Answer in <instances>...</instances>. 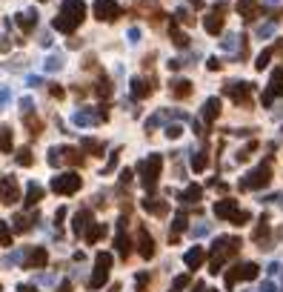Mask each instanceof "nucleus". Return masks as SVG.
<instances>
[{
	"mask_svg": "<svg viewBox=\"0 0 283 292\" xmlns=\"http://www.w3.org/2000/svg\"><path fill=\"white\" fill-rule=\"evenodd\" d=\"M80 175L78 172H63V175L52 178V192H57V195H75L80 189Z\"/></svg>",
	"mask_w": 283,
	"mask_h": 292,
	"instance_id": "nucleus-4",
	"label": "nucleus"
},
{
	"mask_svg": "<svg viewBox=\"0 0 283 292\" xmlns=\"http://www.w3.org/2000/svg\"><path fill=\"white\" fill-rule=\"evenodd\" d=\"M17 26H20L23 32H32L34 26H37V14L32 12V9H26V12L17 14Z\"/></svg>",
	"mask_w": 283,
	"mask_h": 292,
	"instance_id": "nucleus-15",
	"label": "nucleus"
},
{
	"mask_svg": "<svg viewBox=\"0 0 283 292\" xmlns=\"http://www.w3.org/2000/svg\"><path fill=\"white\" fill-rule=\"evenodd\" d=\"M160 166H163L160 155H152L149 161H143L140 172H143V187L146 189H155V184H158V178H160Z\"/></svg>",
	"mask_w": 283,
	"mask_h": 292,
	"instance_id": "nucleus-7",
	"label": "nucleus"
},
{
	"mask_svg": "<svg viewBox=\"0 0 283 292\" xmlns=\"http://www.w3.org/2000/svg\"><path fill=\"white\" fill-rule=\"evenodd\" d=\"M269 58H272V52H263L261 58H258V63H255V66H258V69H266V66H269Z\"/></svg>",
	"mask_w": 283,
	"mask_h": 292,
	"instance_id": "nucleus-37",
	"label": "nucleus"
},
{
	"mask_svg": "<svg viewBox=\"0 0 283 292\" xmlns=\"http://www.w3.org/2000/svg\"><path fill=\"white\" fill-rule=\"evenodd\" d=\"M146 284H149V275H140L137 278V292H146Z\"/></svg>",
	"mask_w": 283,
	"mask_h": 292,
	"instance_id": "nucleus-42",
	"label": "nucleus"
},
{
	"mask_svg": "<svg viewBox=\"0 0 283 292\" xmlns=\"http://www.w3.org/2000/svg\"><path fill=\"white\" fill-rule=\"evenodd\" d=\"M172 40H175V46H181V49H186V46H189V37L183 35V32H178L175 26H172Z\"/></svg>",
	"mask_w": 283,
	"mask_h": 292,
	"instance_id": "nucleus-29",
	"label": "nucleus"
},
{
	"mask_svg": "<svg viewBox=\"0 0 283 292\" xmlns=\"http://www.w3.org/2000/svg\"><path fill=\"white\" fill-rule=\"evenodd\" d=\"M94 17L97 20H117L120 17V6L114 0H97L94 3Z\"/></svg>",
	"mask_w": 283,
	"mask_h": 292,
	"instance_id": "nucleus-10",
	"label": "nucleus"
},
{
	"mask_svg": "<svg viewBox=\"0 0 283 292\" xmlns=\"http://www.w3.org/2000/svg\"><path fill=\"white\" fill-rule=\"evenodd\" d=\"M137 249H140V255L146 258H155V241H152V235L146 232V226H140L137 229Z\"/></svg>",
	"mask_w": 283,
	"mask_h": 292,
	"instance_id": "nucleus-12",
	"label": "nucleus"
},
{
	"mask_svg": "<svg viewBox=\"0 0 283 292\" xmlns=\"http://www.w3.org/2000/svg\"><path fill=\"white\" fill-rule=\"evenodd\" d=\"M129 246H132V244H129V238H126V235L123 232H120V235H117V252H120V255H129Z\"/></svg>",
	"mask_w": 283,
	"mask_h": 292,
	"instance_id": "nucleus-33",
	"label": "nucleus"
},
{
	"mask_svg": "<svg viewBox=\"0 0 283 292\" xmlns=\"http://www.w3.org/2000/svg\"><path fill=\"white\" fill-rule=\"evenodd\" d=\"M94 92L100 95V97H109V95H112V86H109V81H106V78H100V81H97V86H94Z\"/></svg>",
	"mask_w": 283,
	"mask_h": 292,
	"instance_id": "nucleus-30",
	"label": "nucleus"
},
{
	"mask_svg": "<svg viewBox=\"0 0 283 292\" xmlns=\"http://www.w3.org/2000/svg\"><path fill=\"white\" fill-rule=\"evenodd\" d=\"M215 215H217V218H223V221L238 223V226L249 221V212H240L238 209V200H232V198L217 200V203H215Z\"/></svg>",
	"mask_w": 283,
	"mask_h": 292,
	"instance_id": "nucleus-3",
	"label": "nucleus"
},
{
	"mask_svg": "<svg viewBox=\"0 0 283 292\" xmlns=\"http://www.w3.org/2000/svg\"><path fill=\"white\" fill-rule=\"evenodd\" d=\"M103 235H106V223H94L86 229V244H97Z\"/></svg>",
	"mask_w": 283,
	"mask_h": 292,
	"instance_id": "nucleus-22",
	"label": "nucleus"
},
{
	"mask_svg": "<svg viewBox=\"0 0 283 292\" xmlns=\"http://www.w3.org/2000/svg\"><path fill=\"white\" fill-rule=\"evenodd\" d=\"M272 181V166L269 164H261L255 172H249L246 175V181L240 184V189H261V187H266Z\"/></svg>",
	"mask_w": 283,
	"mask_h": 292,
	"instance_id": "nucleus-6",
	"label": "nucleus"
},
{
	"mask_svg": "<svg viewBox=\"0 0 283 292\" xmlns=\"http://www.w3.org/2000/svg\"><path fill=\"white\" fill-rule=\"evenodd\" d=\"M206 166H209V158H206V155H194V161H192V169H194V172H203Z\"/></svg>",
	"mask_w": 283,
	"mask_h": 292,
	"instance_id": "nucleus-31",
	"label": "nucleus"
},
{
	"mask_svg": "<svg viewBox=\"0 0 283 292\" xmlns=\"http://www.w3.org/2000/svg\"><path fill=\"white\" fill-rule=\"evenodd\" d=\"M0 246H11V229L6 223H0Z\"/></svg>",
	"mask_w": 283,
	"mask_h": 292,
	"instance_id": "nucleus-32",
	"label": "nucleus"
},
{
	"mask_svg": "<svg viewBox=\"0 0 283 292\" xmlns=\"http://www.w3.org/2000/svg\"><path fill=\"white\" fill-rule=\"evenodd\" d=\"M60 155H63V149H52V155H49V164L57 166V164H60Z\"/></svg>",
	"mask_w": 283,
	"mask_h": 292,
	"instance_id": "nucleus-39",
	"label": "nucleus"
},
{
	"mask_svg": "<svg viewBox=\"0 0 283 292\" xmlns=\"http://www.w3.org/2000/svg\"><path fill=\"white\" fill-rule=\"evenodd\" d=\"M40 198H43V189L37 187V184H32V187H29V192H26V206H34Z\"/></svg>",
	"mask_w": 283,
	"mask_h": 292,
	"instance_id": "nucleus-25",
	"label": "nucleus"
},
{
	"mask_svg": "<svg viewBox=\"0 0 283 292\" xmlns=\"http://www.w3.org/2000/svg\"><path fill=\"white\" fill-rule=\"evenodd\" d=\"M206 32L209 35H220V29H223V6H217L212 14H206Z\"/></svg>",
	"mask_w": 283,
	"mask_h": 292,
	"instance_id": "nucleus-14",
	"label": "nucleus"
},
{
	"mask_svg": "<svg viewBox=\"0 0 283 292\" xmlns=\"http://www.w3.org/2000/svg\"><path fill=\"white\" fill-rule=\"evenodd\" d=\"M238 249H240L238 238H220L215 244V249H212V255H209V272L217 275V272L223 269V261L232 258V255H238Z\"/></svg>",
	"mask_w": 283,
	"mask_h": 292,
	"instance_id": "nucleus-2",
	"label": "nucleus"
},
{
	"mask_svg": "<svg viewBox=\"0 0 283 292\" xmlns=\"http://www.w3.org/2000/svg\"><path fill=\"white\" fill-rule=\"evenodd\" d=\"M220 115V100L217 97H209L206 100V106H203V117H206V123H212L215 117Z\"/></svg>",
	"mask_w": 283,
	"mask_h": 292,
	"instance_id": "nucleus-19",
	"label": "nucleus"
},
{
	"mask_svg": "<svg viewBox=\"0 0 283 292\" xmlns=\"http://www.w3.org/2000/svg\"><path fill=\"white\" fill-rule=\"evenodd\" d=\"M49 92H52V97H57V100H60V97H63V89H60V86H57V83H52V89H49Z\"/></svg>",
	"mask_w": 283,
	"mask_h": 292,
	"instance_id": "nucleus-41",
	"label": "nucleus"
},
{
	"mask_svg": "<svg viewBox=\"0 0 283 292\" xmlns=\"http://www.w3.org/2000/svg\"><path fill=\"white\" fill-rule=\"evenodd\" d=\"M0 152H11V129L9 126L0 129Z\"/></svg>",
	"mask_w": 283,
	"mask_h": 292,
	"instance_id": "nucleus-26",
	"label": "nucleus"
},
{
	"mask_svg": "<svg viewBox=\"0 0 283 292\" xmlns=\"http://www.w3.org/2000/svg\"><path fill=\"white\" fill-rule=\"evenodd\" d=\"M200 292H212V290H200Z\"/></svg>",
	"mask_w": 283,
	"mask_h": 292,
	"instance_id": "nucleus-46",
	"label": "nucleus"
},
{
	"mask_svg": "<svg viewBox=\"0 0 283 292\" xmlns=\"http://www.w3.org/2000/svg\"><path fill=\"white\" fill-rule=\"evenodd\" d=\"M109 269H112V255L109 252H100L97 255V267H94V275L89 281V290H100L106 278H109Z\"/></svg>",
	"mask_w": 283,
	"mask_h": 292,
	"instance_id": "nucleus-5",
	"label": "nucleus"
},
{
	"mask_svg": "<svg viewBox=\"0 0 283 292\" xmlns=\"http://www.w3.org/2000/svg\"><path fill=\"white\" fill-rule=\"evenodd\" d=\"M200 195H203V189H200V187H189L186 192H183V200H186V203H197Z\"/></svg>",
	"mask_w": 283,
	"mask_h": 292,
	"instance_id": "nucleus-27",
	"label": "nucleus"
},
{
	"mask_svg": "<svg viewBox=\"0 0 283 292\" xmlns=\"http://www.w3.org/2000/svg\"><path fill=\"white\" fill-rule=\"evenodd\" d=\"M63 158H66V164H75V166L83 164V155L78 149H63Z\"/></svg>",
	"mask_w": 283,
	"mask_h": 292,
	"instance_id": "nucleus-28",
	"label": "nucleus"
},
{
	"mask_svg": "<svg viewBox=\"0 0 283 292\" xmlns=\"http://www.w3.org/2000/svg\"><path fill=\"white\" fill-rule=\"evenodd\" d=\"M14 229H17V232H26V229H29V218H26V215H17V218H14Z\"/></svg>",
	"mask_w": 283,
	"mask_h": 292,
	"instance_id": "nucleus-35",
	"label": "nucleus"
},
{
	"mask_svg": "<svg viewBox=\"0 0 283 292\" xmlns=\"http://www.w3.org/2000/svg\"><path fill=\"white\" fill-rule=\"evenodd\" d=\"M132 95H135L137 100H143V97H149V95H152V86H149L146 81L135 78V81H132Z\"/></svg>",
	"mask_w": 283,
	"mask_h": 292,
	"instance_id": "nucleus-21",
	"label": "nucleus"
},
{
	"mask_svg": "<svg viewBox=\"0 0 283 292\" xmlns=\"http://www.w3.org/2000/svg\"><path fill=\"white\" fill-rule=\"evenodd\" d=\"M238 12L243 14L246 20H255V17H258V0H240Z\"/></svg>",
	"mask_w": 283,
	"mask_h": 292,
	"instance_id": "nucleus-16",
	"label": "nucleus"
},
{
	"mask_svg": "<svg viewBox=\"0 0 283 292\" xmlns=\"http://www.w3.org/2000/svg\"><path fill=\"white\" fill-rule=\"evenodd\" d=\"M83 149H86V152H92V155H97L103 146L97 143V140H83Z\"/></svg>",
	"mask_w": 283,
	"mask_h": 292,
	"instance_id": "nucleus-36",
	"label": "nucleus"
},
{
	"mask_svg": "<svg viewBox=\"0 0 283 292\" xmlns=\"http://www.w3.org/2000/svg\"><path fill=\"white\" fill-rule=\"evenodd\" d=\"M20 292H37L34 287H20Z\"/></svg>",
	"mask_w": 283,
	"mask_h": 292,
	"instance_id": "nucleus-45",
	"label": "nucleus"
},
{
	"mask_svg": "<svg viewBox=\"0 0 283 292\" xmlns=\"http://www.w3.org/2000/svg\"><path fill=\"white\" fill-rule=\"evenodd\" d=\"M172 92H175V97H189V95H192V83L189 81H175L172 83Z\"/></svg>",
	"mask_w": 283,
	"mask_h": 292,
	"instance_id": "nucleus-23",
	"label": "nucleus"
},
{
	"mask_svg": "<svg viewBox=\"0 0 283 292\" xmlns=\"http://www.w3.org/2000/svg\"><path fill=\"white\" fill-rule=\"evenodd\" d=\"M269 95H272V97L283 95V69H281V66L272 72V81H269Z\"/></svg>",
	"mask_w": 283,
	"mask_h": 292,
	"instance_id": "nucleus-17",
	"label": "nucleus"
},
{
	"mask_svg": "<svg viewBox=\"0 0 283 292\" xmlns=\"http://www.w3.org/2000/svg\"><path fill=\"white\" fill-rule=\"evenodd\" d=\"M143 206H146L152 215H166L169 212V206L163 203V200H155V198H149V200H143Z\"/></svg>",
	"mask_w": 283,
	"mask_h": 292,
	"instance_id": "nucleus-24",
	"label": "nucleus"
},
{
	"mask_svg": "<svg viewBox=\"0 0 283 292\" xmlns=\"http://www.w3.org/2000/svg\"><path fill=\"white\" fill-rule=\"evenodd\" d=\"M83 17H86V6H83V0H66L63 9H60V14L55 17V29L72 35V32L83 23Z\"/></svg>",
	"mask_w": 283,
	"mask_h": 292,
	"instance_id": "nucleus-1",
	"label": "nucleus"
},
{
	"mask_svg": "<svg viewBox=\"0 0 283 292\" xmlns=\"http://www.w3.org/2000/svg\"><path fill=\"white\" fill-rule=\"evenodd\" d=\"M32 149H20V152H17V164L20 166H32Z\"/></svg>",
	"mask_w": 283,
	"mask_h": 292,
	"instance_id": "nucleus-34",
	"label": "nucleus"
},
{
	"mask_svg": "<svg viewBox=\"0 0 283 292\" xmlns=\"http://www.w3.org/2000/svg\"><path fill=\"white\" fill-rule=\"evenodd\" d=\"M203 261H206V249H200V246L192 249V252H186V267L189 269H197Z\"/></svg>",
	"mask_w": 283,
	"mask_h": 292,
	"instance_id": "nucleus-20",
	"label": "nucleus"
},
{
	"mask_svg": "<svg viewBox=\"0 0 283 292\" xmlns=\"http://www.w3.org/2000/svg\"><path fill=\"white\" fill-rule=\"evenodd\" d=\"M60 292H72V284H69V281L66 284H60Z\"/></svg>",
	"mask_w": 283,
	"mask_h": 292,
	"instance_id": "nucleus-44",
	"label": "nucleus"
},
{
	"mask_svg": "<svg viewBox=\"0 0 283 292\" xmlns=\"http://www.w3.org/2000/svg\"><path fill=\"white\" fill-rule=\"evenodd\" d=\"M14 200H20V187H17V178L11 175H3L0 178V203H14Z\"/></svg>",
	"mask_w": 283,
	"mask_h": 292,
	"instance_id": "nucleus-9",
	"label": "nucleus"
},
{
	"mask_svg": "<svg viewBox=\"0 0 283 292\" xmlns=\"http://www.w3.org/2000/svg\"><path fill=\"white\" fill-rule=\"evenodd\" d=\"M209 69H212V72H217V69H220V60H217V58H212V60H209Z\"/></svg>",
	"mask_w": 283,
	"mask_h": 292,
	"instance_id": "nucleus-43",
	"label": "nucleus"
},
{
	"mask_svg": "<svg viewBox=\"0 0 283 292\" xmlns=\"http://www.w3.org/2000/svg\"><path fill=\"white\" fill-rule=\"evenodd\" d=\"M46 261H49V255H46L43 246H34L32 252L26 255V261H23V267L26 269H37V267H46Z\"/></svg>",
	"mask_w": 283,
	"mask_h": 292,
	"instance_id": "nucleus-13",
	"label": "nucleus"
},
{
	"mask_svg": "<svg viewBox=\"0 0 283 292\" xmlns=\"http://www.w3.org/2000/svg\"><path fill=\"white\" fill-rule=\"evenodd\" d=\"M223 92H226L235 103L246 106L252 100V86H249V83H226V89H223Z\"/></svg>",
	"mask_w": 283,
	"mask_h": 292,
	"instance_id": "nucleus-11",
	"label": "nucleus"
},
{
	"mask_svg": "<svg viewBox=\"0 0 283 292\" xmlns=\"http://www.w3.org/2000/svg\"><path fill=\"white\" fill-rule=\"evenodd\" d=\"M269 232V226H266V218L261 221V226H258V232H255V241H263V235Z\"/></svg>",
	"mask_w": 283,
	"mask_h": 292,
	"instance_id": "nucleus-38",
	"label": "nucleus"
},
{
	"mask_svg": "<svg viewBox=\"0 0 283 292\" xmlns=\"http://www.w3.org/2000/svg\"><path fill=\"white\" fill-rule=\"evenodd\" d=\"M258 278V264H240V267H232V272H226V290H232L238 281H252Z\"/></svg>",
	"mask_w": 283,
	"mask_h": 292,
	"instance_id": "nucleus-8",
	"label": "nucleus"
},
{
	"mask_svg": "<svg viewBox=\"0 0 283 292\" xmlns=\"http://www.w3.org/2000/svg\"><path fill=\"white\" fill-rule=\"evenodd\" d=\"M26 123H29V129H32V135H37V132H40V120H34V117H26Z\"/></svg>",
	"mask_w": 283,
	"mask_h": 292,
	"instance_id": "nucleus-40",
	"label": "nucleus"
},
{
	"mask_svg": "<svg viewBox=\"0 0 283 292\" xmlns=\"http://www.w3.org/2000/svg\"><path fill=\"white\" fill-rule=\"evenodd\" d=\"M172 292H178V290H172Z\"/></svg>",
	"mask_w": 283,
	"mask_h": 292,
	"instance_id": "nucleus-47",
	"label": "nucleus"
},
{
	"mask_svg": "<svg viewBox=\"0 0 283 292\" xmlns=\"http://www.w3.org/2000/svg\"><path fill=\"white\" fill-rule=\"evenodd\" d=\"M89 218H92L89 209H83V212H78V215H75V223H72L75 235H83V232H86V226H89Z\"/></svg>",
	"mask_w": 283,
	"mask_h": 292,
	"instance_id": "nucleus-18",
	"label": "nucleus"
}]
</instances>
